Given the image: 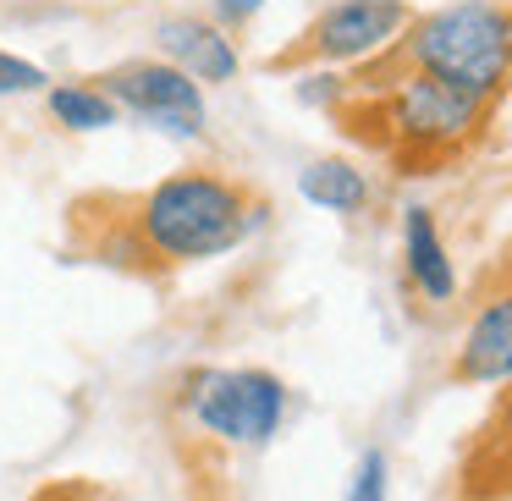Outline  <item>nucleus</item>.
<instances>
[{
	"mask_svg": "<svg viewBox=\"0 0 512 501\" xmlns=\"http://www.w3.org/2000/svg\"><path fill=\"white\" fill-rule=\"evenodd\" d=\"M265 221V204L226 171H171L149 193L127 199V237H133V259H155L160 270L171 265H199V259H221L254 237Z\"/></svg>",
	"mask_w": 512,
	"mask_h": 501,
	"instance_id": "obj_1",
	"label": "nucleus"
},
{
	"mask_svg": "<svg viewBox=\"0 0 512 501\" xmlns=\"http://www.w3.org/2000/svg\"><path fill=\"white\" fill-rule=\"evenodd\" d=\"M386 61L397 72H424L485 105H501V94L512 89V6L507 0H452L435 12H413Z\"/></svg>",
	"mask_w": 512,
	"mask_h": 501,
	"instance_id": "obj_2",
	"label": "nucleus"
},
{
	"mask_svg": "<svg viewBox=\"0 0 512 501\" xmlns=\"http://www.w3.org/2000/svg\"><path fill=\"white\" fill-rule=\"evenodd\" d=\"M380 111V144L402 160V166H435V160H452L485 133V122L496 116V105L474 100V94L452 89L441 78H424V72H397L391 83L375 94Z\"/></svg>",
	"mask_w": 512,
	"mask_h": 501,
	"instance_id": "obj_3",
	"label": "nucleus"
},
{
	"mask_svg": "<svg viewBox=\"0 0 512 501\" xmlns=\"http://www.w3.org/2000/svg\"><path fill=\"white\" fill-rule=\"evenodd\" d=\"M182 408L215 441L265 446L287 424V380L270 369H199L188 375Z\"/></svg>",
	"mask_w": 512,
	"mask_h": 501,
	"instance_id": "obj_4",
	"label": "nucleus"
},
{
	"mask_svg": "<svg viewBox=\"0 0 512 501\" xmlns=\"http://www.w3.org/2000/svg\"><path fill=\"white\" fill-rule=\"evenodd\" d=\"M413 23L408 0H331L314 12V23L292 39V50L276 67H347V61H375L402 39Z\"/></svg>",
	"mask_w": 512,
	"mask_h": 501,
	"instance_id": "obj_5",
	"label": "nucleus"
},
{
	"mask_svg": "<svg viewBox=\"0 0 512 501\" xmlns=\"http://www.w3.org/2000/svg\"><path fill=\"white\" fill-rule=\"evenodd\" d=\"M105 94L116 100V111L127 116H144L149 127H160L166 138H182V144H199L204 133H210V105H204V89L188 78V72H177L171 61H122V67L100 72Z\"/></svg>",
	"mask_w": 512,
	"mask_h": 501,
	"instance_id": "obj_6",
	"label": "nucleus"
},
{
	"mask_svg": "<svg viewBox=\"0 0 512 501\" xmlns=\"http://www.w3.org/2000/svg\"><path fill=\"white\" fill-rule=\"evenodd\" d=\"M446 375L457 386H507L512 380V281L479 298Z\"/></svg>",
	"mask_w": 512,
	"mask_h": 501,
	"instance_id": "obj_7",
	"label": "nucleus"
},
{
	"mask_svg": "<svg viewBox=\"0 0 512 501\" xmlns=\"http://www.w3.org/2000/svg\"><path fill=\"white\" fill-rule=\"evenodd\" d=\"M160 50L177 72H188L193 83H232L237 72H243V61H237V45L226 28H215V17H171V23H160Z\"/></svg>",
	"mask_w": 512,
	"mask_h": 501,
	"instance_id": "obj_8",
	"label": "nucleus"
},
{
	"mask_svg": "<svg viewBox=\"0 0 512 501\" xmlns=\"http://www.w3.org/2000/svg\"><path fill=\"white\" fill-rule=\"evenodd\" d=\"M402 270H408V287L424 303H452L457 298V270H452V248H446L435 210L408 204L402 210Z\"/></svg>",
	"mask_w": 512,
	"mask_h": 501,
	"instance_id": "obj_9",
	"label": "nucleus"
},
{
	"mask_svg": "<svg viewBox=\"0 0 512 501\" xmlns=\"http://www.w3.org/2000/svg\"><path fill=\"white\" fill-rule=\"evenodd\" d=\"M298 193L314 204V210H331V215H358L369 204V177L353 166V160H309L298 171Z\"/></svg>",
	"mask_w": 512,
	"mask_h": 501,
	"instance_id": "obj_10",
	"label": "nucleus"
},
{
	"mask_svg": "<svg viewBox=\"0 0 512 501\" xmlns=\"http://www.w3.org/2000/svg\"><path fill=\"white\" fill-rule=\"evenodd\" d=\"M45 105L67 133H105V127H116V116H122L100 83H56V89L45 94Z\"/></svg>",
	"mask_w": 512,
	"mask_h": 501,
	"instance_id": "obj_11",
	"label": "nucleus"
},
{
	"mask_svg": "<svg viewBox=\"0 0 512 501\" xmlns=\"http://www.w3.org/2000/svg\"><path fill=\"white\" fill-rule=\"evenodd\" d=\"M50 83V72L28 56H12V50H0V100H17V94H39Z\"/></svg>",
	"mask_w": 512,
	"mask_h": 501,
	"instance_id": "obj_12",
	"label": "nucleus"
},
{
	"mask_svg": "<svg viewBox=\"0 0 512 501\" xmlns=\"http://www.w3.org/2000/svg\"><path fill=\"white\" fill-rule=\"evenodd\" d=\"M386 479H391V463L380 446H369L364 457H358L353 479H347V501H386Z\"/></svg>",
	"mask_w": 512,
	"mask_h": 501,
	"instance_id": "obj_13",
	"label": "nucleus"
},
{
	"mask_svg": "<svg viewBox=\"0 0 512 501\" xmlns=\"http://www.w3.org/2000/svg\"><path fill=\"white\" fill-rule=\"evenodd\" d=\"M485 446L496 452V468H512V380H507V391H501L496 413L485 424Z\"/></svg>",
	"mask_w": 512,
	"mask_h": 501,
	"instance_id": "obj_14",
	"label": "nucleus"
},
{
	"mask_svg": "<svg viewBox=\"0 0 512 501\" xmlns=\"http://www.w3.org/2000/svg\"><path fill=\"white\" fill-rule=\"evenodd\" d=\"M259 6H265V0H215V28H226V34H232V28L254 23Z\"/></svg>",
	"mask_w": 512,
	"mask_h": 501,
	"instance_id": "obj_15",
	"label": "nucleus"
},
{
	"mask_svg": "<svg viewBox=\"0 0 512 501\" xmlns=\"http://www.w3.org/2000/svg\"><path fill=\"white\" fill-rule=\"evenodd\" d=\"M342 83H336V78H303L298 83V100H309V105H331V100H342Z\"/></svg>",
	"mask_w": 512,
	"mask_h": 501,
	"instance_id": "obj_16",
	"label": "nucleus"
}]
</instances>
